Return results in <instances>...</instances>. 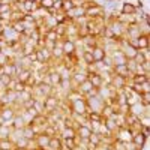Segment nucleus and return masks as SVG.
<instances>
[{
  "label": "nucleus",
  "mask_w": 150,
  "mask_h": 150,
  "mask_svg": "<svg viewBox=\"0 0 150 150\" xmlns=\"http://www.w3.org/2000/svg\"><path fill=\"white\" fill-rule=\"evenodd\" d=\"M147 137L144 135V134H141L140 131L138 132H135V134H132V143L137 146V149H140V150H143L144 149V146H146V143H147Z\"/></svg>",
  "instance_id": "8"
},
{
  "label": "nucleus",
  "mask_w": 150,
  "mask_h": 150,
  "mask_svg": "<svg viewBox=\"0 0 150 150\" xmlns=\"http://www.w3.org/2000/svg\"><path fill=\"white\" fill-rule=\"evenodd\" d=\"M17 116V110L14 108V105H5L2 110H0V122H12V119H14Z\"/></svg>",
  "instance_id": "5"
},
{
  "label": "nucleus",
  "mask_w": 150,
  "mask_h": 150,
  "mask_svg": "<svg viewBox=\"0 0 150 150\" xmlns=\"http://www.w3.org/2000/svg\"><path fill=\"white\" fill-rule=\"evenodd\" d=\"M39 6L42 8V9H45V11H48V9H51L53 6H54V0H39Z\"/></svg>",
  "instance_id": "30"
},
{
  "label": "nucleus",
  "mask_w": 150,
  "mask_h": 150,
  "mask_svg": "<svg viewBox=\"0 0 150 150\" xmlns=\"http://www.w3.org/2000/svg\"><path fill=\"white\" fill-rule=\"evenodd\" d=\"M62 50H63V54L65 56H74L77 54V41L74 39H62Z\"/></svg>",
  "instance_id": "3"
},
{
  "label": "nucleus",
  "mask_w": 150,
  "mask_h": 150,
  "mask_svg": "<svg viewBox=\"0 0 150 150\" xmlns=\"http://www.w3.org/2000/svg\"><path fill=\"white\" fill-rule=\"evenodd\" d=\"M120 14H122V15H135V14H137V8H135L134 3H131V2H125V3H122Z\"/></svg>",
  "instance_id": "15"
},
{
  "label": "nucleus",
  "mask_w": 150,
  "mask_h": 150,
  "mask_svg": "<svg viewBox=\"0 0 150 150\" xmlns=\"http://www.w3.org/2000/svg\"><path fill=\"white\" fill-rule=\"evenodd\" d=\"M146 81H150V74H132L129 78V83L134 84H143Z\"/></svg>",
  "instance_id": "14"
},
{
  "label": "nucleus",
  "mask_w": 150,
  "mask_h": 150,
  "mask_svg": "<svg viewBox=\"0 0 150 150\" xmlns=\"http://www.w3.org/2000/svg\"><path fill=\"white\" fill-rule=\"evenodd\" d=\"M112 74H116V75H120V77H125V78H131V72L126 66V63H123V65H114L112 66Z\"/></svg>",
  "instance_id": "11"
},
{
  "label": "nucleus",
  "mask_w": 150,
  "mask_h": 150,
  "mask_svg": "<svg viewBox=\"0 0 150 150\" xmlns=\"http://www.w3.org/2000/svg\"><path fill=\"white\" fill-rule=\"evenodd\" d=\"M50 122H48V116H47V112H42V114H36L33 119H32V122L29 123V125H35V126H39V128H42V131H44V128L47 126Z\"/></svg>",
  "instance_id": "9"
},
{
  "label": "nucleus",
  "mask_w": 150,
  "mask_h": 150,
  "mask_svg": "<svg viewBox=\"0 0 150 150\" xmlns=\"http://www.w3.org/2000/svg\"><path fill=\"white\" fill-rule=\"evenodd\" d=\"M33 74V69H23V71H20L18 74H17V80L18 81H21V83H24V84H26L27 83V80L30 78V75Z\"/></svg>",
  "instance_id": "23"
},
{
  "label": "nucleus",
  "mask_w": 150,
  "mask_h": 150,
  "mask_svg": "<svg viewBox=\"0 0 150 150\" xmlns=\"http://www.w3.org/2000/svg\"><path fill=\"white\" fill-rule=\"evenodd\" d=\"M24 89H26V84L17 80V83H15V86H14V92H15V93H20V92H23Z\"/></svg>",
  "instance_id": "32"
},
{
  "label": "nucleus",
  "mask_w": 150,
  "mask_h": 150,
  "mask_svg": "<svg viewBox=\"0 0 150 150\" xmlns=\"http://www.w3.org/2000/svg\"><path fill=\"white\" fill-rule=\"evenodd\" d=\"M33 108L38 114H42L45 112V108H44V101H39V99H35L33 98Z\"/></svg>",
  "instance_id": "28"
},
{
  "label": "nucleus",
  "mask_w": 150,
  "mask_h": 150,
  "mask_svg": "<svg viewBox=\"0 0 150 150\" xmlns=\"http://www.w3.org/2000/svg\"><path fill=\"white\" fill-rule=\"evenodd\" d=\"M87 80L92 83L95 89L104 87V75H101V72H87Z\"/></svg>",
  "instance_id": "6"
},
{
  "label": "nucleus",
  "mask_w": 150,
  "mask_h": 150,
  "mask_svg": "<svg viewBox=\"0 0 150 150\" xmlns=\"http://www.w3.org/2000/svg\"><path fill=\"white\" fill-rule=\"evenodd\" d=\"M48 150H63V141H62L60 135H54L50 138V143H48Z\"/></svg>",
  "instance_id": "13"
},
{
  "label": "nucleus",
  "mask_w": 150,
  "mask_h": 150,
  "mask_svg": "<svg viewBox=\"0 0 150 150\" xmlns=\"http://www.w3.org/2000/svg\"><path fill=\"white\" fill-rule=\"evenodd\" d=\"M63 141V150H74L75 147L78 146V138H62Z\"/></svg>",
  "instance_id": "22"
},
{
  "label": "nucleus",
  "mask_w": 150,
  "mask_h": 150,
  "mask_svg": "<svg viewBox=\"0 0 150 150\" xmlns=\"http://www.w3.org/2000/svg\"><path fill=\"white\" fill-rule=\"evenodd\" d=\"M2 5H3V3H2V0H0V8H2Z\"/></svg>",
  "instance_id": "35"
},
{
  "label": "nucleus",
  "mask_w": 150,
  "mask_h": 150,
  "mask_svg": "<svg viewBox=\"0 0 150 150\" xmlns=\"http://www.w3.org/2000/svg\"><path fill=\"white\" fill-rule=\"evenodd\" d=\"M24 15H26V14H24L23 11H20V9H12V12H11V24H12V23L23 21Z\"/></svg>",
  "instance_id": "26"
},
{
  "label": "nucleus",
  "mask_w": 150,
  "mask_h": 150,
  "mask_svg": "<svg viewBox=\"0 0 150 150\" xmlns=\"http://www.w3.org/2000/svg\"><path fill=\"white\" fill-rule=\"evenodd\" d=\"M0 150H15V143L11 138H2L0 140Z\"/></svg>",
  "instance_id": "25"
},
{
  "label": "nucleus",
  "mask_w": 150,
  "mask_h": 150,
  "mask_svg": "<svg viewBox=\"0 0 150 150\" xmlns=\"http://www.w3.org/2000/svg\"><path fill=\"white\" fill-rule=\"evenodd\" d=\"M128 78H125V77H120V75H116V74H112L111 75V78H110V86L112 87L114 90H123L125 87L128 86Z\"/></svg>",
  "instance_id": "4"
},
{
  "label": "nucleus",
  "mask_w": 150,
  "mask_h": 150,
  "mask_svg": "<svg viewBox=\"0 0 150 150\" xmlns=\"http://www.w3.org/2000/svg\"><path fill=\"white\" fill-rule=\"evenodd\" d=\"M0 54H2V50H0Z\"/></svg>",
  "instance_id": "37"
},
{
  "label": "nucleus",
  "mask_w": 150,
  "mask_h": 150,
  "mask_svg": "<svg viewBox=\"0 0 150 150\" xmlns=\"http://www.w3.org/2000/svg\"><path fill=\"white\" fill-rule=\"evenodd\" d=\"M104 120H105V117L101 114V112H96V111L87 112V122L89 123H102Z\"/></svg>",
  "instance_id": "17"
},
{
  "label": "nucleus",
  "mask_w": 150,
  "mask_h": 150,
  "mask_svg": "<svg viewBox=\"0 0 150 150\" xmlns=\"http://www.w3.org/2000/svg\"><path fill=\"white\" fill-rule=\"evenodd\" d=\"M12 12V3H3L0 8V15L2 14H11Z\"/></svg>",
  "instance_id": "31"
},
{
  "label": "nucleus",
  "mask_w": 150,
  "mask_h": 150,
  "mask_svg": "<svg viewBox=\"0 0 150 150\" xmlns=\"http://www.w3.org/2000/svg\"><path fill=\"white\" fill-rule=\"evenodd\" d=\"M12 131H14V129H12V126H6V125L0 123V140H2V138H9Z\"/></svg>",
  "instance_id": "27"
},
{
  "label": "nucleus",
  "mask_w": 150,
  "mask_h": 150,
  "mask_svg": "<svg viewBox=\"0 0 150 150\" xmlns=\"http://www.w3.org/2000/svg\"><path fill=\"white\" fill-rule=\"evenodd\" d=\"M92 126L89 122H86L83 125H78L77 126V137L80 140H89V137L92 135Z\"/></svg>",
  "instance_id": "7"
},
{
  "label": "nucleus",
  "mask_w": 150,
  "mask_h": 150,
  "mask_svg": "<svg viewBox=\"0 0 150 150\" xmlns=\"http://www.w3.org/2000/svg\"><path fill=\"white\" fill-rule=\"evenodd\" d=\"M59 102H60V96H57V93H53V95L45 96V99H44L45 112H51V111H54L56 108H59Z\"/></svg>",
  "instance_id": "2"
},
{
  "label": "nucleus",
  "mask_w": 150,
  "mask_h": 150,
  "mask_svg": "<svg viewBox=\"0 0 150 150\" xmlns=\"http://www.w3.org/2000/svg\"><path fill=\"white\" fill-rule=\"evenodd\" d=\"M36 131L33 129L32 125H26V126L23 128V137L24 138H27V140H35L36 138Z\"/></svg>",
  "instance_id": "21"
},
{
  "label": "nucleus",
  "mask_w": 150,
  "mask_h": 150,
  "mask_svg": "<svg viewBox=\"0 0 150 150\" xmlns=\"http://www.w3.org/2000/svg\"><path fill=\"white\" fill-rule=\"evenodd\" d=\"M137 47H138V50L149 48L150 47V36L149 35H140L137 38Z\"/></svg>",
  "instance_id": "20"
},
{
  "label": "nucleus",
  "mask_w": 150,
  "mask_h": 150,
  "mask_svg": "<svg viewBox=\"0 0 150 150\" xmlns=\"http://www.w3.org/2000/svg\"><path fill=\"white\" fill-rule=\"evenodd\" d=\"M48 78H50V84H51L53 87H57L60 84V81H62V75L57 71L51 69V71L48 72Z\"/></svg>",
  "instance_id": "19"
},
{
  "label": "nucleus",
  "mask_w": 150,
  "mask_h": 150,
  "mask_svg": "<svg viewBox=\"0 0 150 150\" xmlns=\"http://www.w3.org/2000/svg\"><path fill=\"white\" fill-rule=\"evenodd\" d=\"M59 135H60V138H75V137H77V129L63 126L59 131Z\"/></svg>",
  "instance_id": "16"
},
{
  "label": "nucleus",
  "mask_w": 150,
  "mask_h": 150,
  "mask_svg": "<svg viewBox=\"0 0 150 150\" xmlns=\"http://www.w3.org/2000/svg\"><path fill=\"white\" fill-rule=\"evenodd\" d=\"M39 150H47V149H39Z\"/></svg>",
  "instance_id": "36"
},
{
  "label": "nucleus",
  "mask_w": 150,
  "mask_h": 150,
  "mask_svg": "<svg viewBox=\"0 0 150 150\" xmlns=\"http://www.w3.org/2000/svg\"><path fill=\"white\" fill-rule=\"evenodd\" d=\"M57 12H60L62 11V0H54V6H53Z\"/></svg>",
  "instance_id": "33"
},
{
  "label": "nucleus",
  "mask_w": 150,
  "mask_h": 150,
  "mask_svg": "<svg viewBox=\"0 0 150 150\" xmlns=\"http://www.w3.org/2000/svg\"><path fill=\"white\" fill-rule=\"evenodd\" d=\"M135 150H138V149H135Z\"/></svg>",
  "instance_id": "38"
},
{
  "label": "nucleus",
  "mask_w": 150,
  "mask_h": 150,
  "mask_svg": "<svg viewBox=\"0 0 150 150\" xmlns=\"http://www.w3.org/2000/svg\"><path fill=\"white\" fill-rule=\"evenodd\" d=\"M90 53H92V56H93V60H95V62H102V60L105 59V56H107L105 48H104V47H101V45H96L95 48H92V50H90Z\"/></svg>",
  "instance_id": "12"
},
{
  "label": "nucleus",
  "mask_w": 150,
  "mask_h": 150,
  "mask_svg": "<svg viewBox=\"0 0 150 150\" xmlns=\"http://www.w3.org/2000/svg\"><path fill=\"white\" fill-rule=\"evenodd\" d=\"M50 138H51V137H48L45 134H38L35 141H36V144H38V147H39V149H47L48 147V143H50Z\"/></svg>",
  "instance_id": "18"
},
{
  "label": "nucleus",
  "mask_w": 150,
  "mask_h": 150,
  "mask_svg": "<svg viewBox=\"0 0 150 150\" xmlns=\"http://www.w3.org/2000/svg\"><path fill=\"white\" fill-rule=\"evenodd\" d=\"M66 101H68V99H66ZM69 107H71V111L75 112V114H87V102H86L84 96L69 101Z\"/></svg>",
  "instance_id": "1"
},
{
  "label": "nucleus",
  "mask_w": 150,
  "mask_h": 150,
  "mask_svg": "<svg viewBox=\"0 0 150 150\" xmlns=\"http://www.w3.org/2000/svg\"><path fill=\"white\" fill-rule=\"evenodd\" d=\"M75 5H74V0H62V12H69L71 9H74Z\"/></svg>",
  "instance_id": "29"
},
{
  "label": "nucleus",
  "mask_w": 150,
  "mask_h": 150,
  "mask_svg": "<svg viewBox=\"0 0 150 150\" xmlns=\"http://www.w3.org/2000/svg\"><path fill=\"white\" fill-rule=\"evenodd\" d=\"M29 2H39V0H29Z\"/></svg>",
  "instance_id": "34"
},
{
  "label": "nucleus",
  "mask_w": 150,
  "mask_h": 150,
  "mask_svg": "<svg viewBox=\"0 0 150 150\" xmlns=\"http://www.w3.org/2000/svg\"><path fill=\"white\" fill-rule=\"evenodd\" d=\"M24 126H26V122H24L20 112H17V116L12 119V129H23Z\"/></svg>",
  "instance_id": "24"
},
{
  "label": "nucleus",
  "mask_w": 150,
  "mask_h": 150,
  "mask_svg": "<svg viewBox=\"0 0 150 150\" xmlns=\"http://www.w3.org/2000/svg\"><path fill=\"white\" fill-rule=\"evenodd\" d=\"M75 89L78 90V93H80L81 96H84V98H86L87 95H89V93H90V92L95 89V87L92 86V83H90L89 80H84L83 83H80L77 87H75Z\"/></svg>",
  "instance_id": "10"
}]
</instances>
